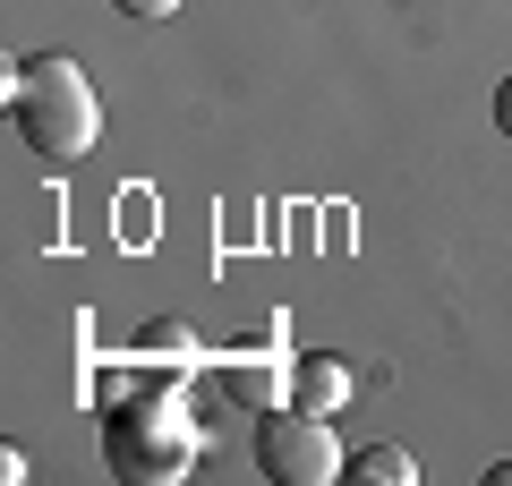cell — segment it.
I'll list each match as a JSON object with an SVG mask.
<instances>
[{
	"label": "cell",
	"mask_w": 512,
	"mask_h": 486,
	"mask_svg": "<svg viewBox=\"0 0 512 486\" xmlns=\"http://www.w3.org/2000/svg\"><path fill=\"white\" fill-rule=\"evenodd\" d=\"M231 393L239 401H274V376H265V367H231Z\"/></svg>",
	"instance_id": "6"
},
{
	"label": "cell",
	"mask_w": 512,
	"mask_h": 486,
	"mask_svg": "<svg viewBox=\"0 0 512 486\" xmlns=\"http://www.w3.org/2000/svg\"><path fill=\"white\" fill-rule=\"evenodd\" d=\"M111 9H120V18H137V26H163V18H180L188 0H111Z\"/></svg>",
	"instance_id": "5"
},
{
	"label": "cell",
	"mask_w": 512,
	"mask_h": 486,
	"mask_svg": "<svg viewBox=\"0 0 512 486\" xmlns=\"http://www.w3.org/2000/svg\"><path fill=\"white\" fill-rule=\"evenodd\" d=\"M256 469L274 486H333L342 478V435L325 427L316 410H265L256 418Z\"/></svg>",
	"instance_id": "2"
},
{
	"label": "cell",
	"mask_w": 512,
	"mask_h": 486,
	"mask_svg": "<svg viewBox=\"0 0 512 486\" xmlns=\"http://www.w3.org/2000/svg\"><path fill=\"white\" fill-rule=\"evenodd\" d=\"M291 401H299V410H316V418H333L350 401V367L325 359V350H308V359L291 367Z\"/></svg>",
	"instance_id": "3"
},
{
	"label": "cell",
	"mask_w": 512,
	"mask_h": 486,
	"mask_svg": "<svg viewBox=\"0 0 512 486\" xmlns=\"http://www.w3.org/2000/svg\"><path fill=\"white\" fill-rule=\"evenodd\" d=\"M9 120H18L26 154L35 162H86L103 137V103H94V77L77 60L43 52L26 69H9Z\"/></svg>",
	"instance_id": "1"
},
{
	"label": "cell",
	"mask_w": 512,
	"mask_h": 486,
	"mask_svg": "<svg viewBox=\"0 0 512 486\" xmlns=\"http://www.w3.org/2000/svg\"><path fill=\"white\" fill-rule=\"evenodd\" d=\"M359 478H367V486H410L419 469H410V452H393V444H367V452H359Z\"/></svg>",
	"instance_id": "4"
},
{
	"label": "cell",
	"mask_w": 512,
	"mask_h": 486,
	"mask_svg": "<svg viewBox=\"0 0 512 486\" xmlns=\"http://www.w3.org/2000/svg\"><path fill=\"white\" fill-rule=\"evenodd\" d=\"M495 128H504V137H512V77H504V86H495Z\"/></svg>",
	"instance_id": "7"
},
{
	"label": "cell",
	"mask_w": 512,
	"mask_h": 486,
	"mask_svg": "<svg viewBox=\"0 0 512 486\" xmlns=\"http://www.w3.org/2000/svg\"><path fill=\"white\" fill-rule=\"evenodd\" d=\"M487 486H512V461H495V469H487Z\"/></svg>",
	"instance_id": "8"
}]
</instances>
